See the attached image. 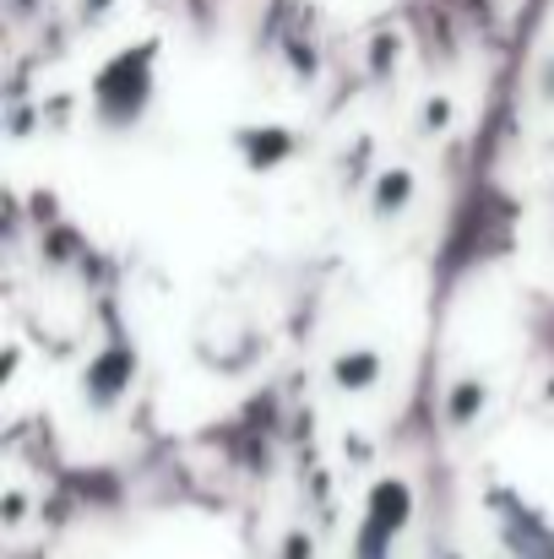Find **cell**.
Here are the masks:
<instances>
[{
  "label": "cell",
  "instance_id": "1",
  "mask_svg": "<svg viewBox=\"0 0 554 559\" xmlns=\"http://www.w3.org/2000/svg\"><path fill=\"white\" fill-rule=\"evenodd\" d=\"M408 527H413V484L402 473H386L369 484L365 511L349 538V559H397V544Z\"/></svg>",
  "mask_w": 554,
  "mask_h": 559
},
{
  "label": "cell",
  "instance_id": "2",
  "mask_svg": "<svg viewBox=\"0 0 554 559\" xmlns=\"http://www.w3.org/2000/svg\"><path fill=\"white\" fill-rule=\"evenodd\" d=\"M148 60H153V55L137 49V55H120L115 66L98 71V82H93V109H98L104 126H131V120H142V109H148V98H153V66H148Z\"/></svg>",
  "mask_w": 554,
  "mask_h": 559
},
{
  "label": "cell",
  "instance_id": "3",
  "mask_svg": "<svg viewBox=\"0 0 554 559\" xmlns=\"http://www.w3.org/2000/svg\"><path fill=\"white\" fill-rule=\"evenodd\" d=\"M131 374H137V359H131V348H104L87 374H82V396H87V407H98V413H109L126 391H131Z\"/></svg>",
  "mask_w": 554,
  "mask_h": 559
},
{
  "label": "cell",
  "instance_id": "4",
  "mask_svg": "<svg viewBox=\"0 0 554 559\" xmlns=\"http://www.w3.org/2000/svg\"><path fill=\"white\" fill-rule=\"evenodd\" d=\"M294 147H299V136H294L288 126H239V131H234V153H239V164L256 169V175L288 164Z\"/></svg>",
  "mask_w": 554,
  "mask_h": 559
},
{
  "label": "cell",
  "instance_id": "5",
  "mask_svg": "<svg viewBox=\"0 0 554 559\" xmlns=\"http://www.w3.org/2000/svg\"><path fill=\"white\" fill-rule=\"evenodd\" d=\"M380 380H386V348H375V343L338 348V359H332V385H338V391L359 396V391H375Z\"/></svg>",
  "mask_w": 554,
  "mask_h": 559
},
{
  "label": "cell",
  "instance_id": "6",
  "mask_svg": "<svg viewBox=\"0 0 554 559\" xmlns=\"http://www.w3.org/2000/svg\"><path fill=\"white\" fill-rule=\"evenodd\" d=\"M413 195H419V175L408 169V164H391V169H380L375 175V186H369V212L386 223V217H402L408 206H413Z\"/></svg>",
  "mask_w": 554,
  "mask_h": 559
},
{
  "label": "cell",
  "instance_id": "7",
  "mask_svg": "<svg viewBox=\"0 0 554 559\" xmlns=\"http://www.w3.org/2000/svg\"><path fill=\"white\" fill-rule=\"evenodd\" d=\"M484 413H490V380H484V374H457L451 391H446V424L462 435V429H473Z\"/></svg>",
  "mask_w": 554,
  "mask_h": 559
},
{
  "label": "cell",
  "instance_id": "8",
  "mask_svg": "<svg viewBox=\"0 0 554 559\" xmlns=\"http://www.w3.org/2000/svg\"><path fill=\"white\" fill-rule=\"evenodd\" d=\"M451 126V104L440 98V104H424V131H446Z\"/></svg>",
  "mask_w": 554,
  "mask_h": 559
},
{
  "label": "cell",
  "instance_id": "9",
  "mask_svg": "<svg viewBox=\"0 0 554 559\" xmlns=\"http://www.w3.org/2000/svg\"><path fill=\"white\" fill-rule=\"evenodd\" d=\"M539 93H544V104H550V109H554V60H550V66H544V82H539Z\"/></svg>",
  "mask_w": 554,
  "mask_h": 559
}]
</instances>
